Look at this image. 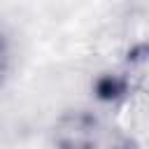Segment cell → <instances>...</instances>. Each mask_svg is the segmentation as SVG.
I'll return each instance as SVG.
<instances>
[{
    "instance_id": "3957f363",
    "label": "cell",
    "mask_w": 149,
    "mask_h": 149,
    "mask_svg": "<svg viewBox=\"0 0 149 149\" xmlns=\"http://www.w3.org/2000/svg\"><path fill=\"white\" fill-rule=\"evenodd\" d=\"M7 68H9V47H7V37L0 33V84L7 74Z\"/></svg>"
},
{
    "instance_id": "6da1fadb",
    "label": "cell",
    "mask_w": 149,
    "mask_h": 149,
    "mask_svg": "<svg viewBox=\"0 0 149 149\" xmlns=\"http://www.w3.org/2000/svg\"><path fill=\"white\" fill-rule=\"evenodd\" d=\"M58 149H93L98 142V119L88 112H68L54 126Z\"/></svg>"
},
{
    "instance_id": "7a4b0ae2",
    "label": "cell",
    "mask_w": 149,
    "mask_h": 149,
    "mask_svg": "<svg viewBox=\"0 0 149 149\" xmlns=\"http://www.w3.org/2000/svg\"><path fill=\"white\" fill-rule=\"evenodd\" d=\"M128 86L133 88V84L123 74H102L95 81V93L102 100H119L128 93Z\"/></svg>"
},
{
    "instance_id": "277c9868",
    "label": "cell",
    "mask_w": 149,
    "mask_h": 149,
    "mask_svg": "<svg viewBox=\"0 0 149 149\" xmlns=\"http://www.w3.org/2000/svg\"><path fill=\"white\" fill-rule=\"evenodd\" d=\"M116 149H135V147H130V144H123V147H116Z\"/></svg>"
}]
</instances>
